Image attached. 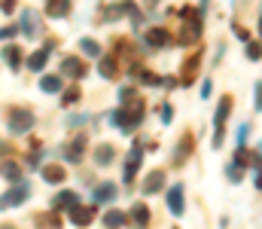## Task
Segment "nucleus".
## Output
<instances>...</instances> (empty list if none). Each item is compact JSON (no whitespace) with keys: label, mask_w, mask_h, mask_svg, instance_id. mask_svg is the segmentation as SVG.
<instances>
[{"label":"nucleus","mask_w":262,"mask_h":229,"mask_svg":"<svg viewBox=\"0 0 262 229\" xmlns=\"http://www.w3.org/2000/svg\"><path fill=\"white\" fill-rule=\"evenodd\" d=\"M28 196H31V183H28V180H18L12 190H6V193L0 196V211H6V208H18L21 202H28Z\"/></svg>","instance_id":"obj_1"},{"label":"nucleus","mask_w":262,"mask_h":229,"mask_svg":"<svg viewBox=\"0 0 262 229\" xmlns=\"http://www.w3.org/2000/svg\"><path fill=\"white\" fill-rule=\"evenodd\" d=\"M6 122H9V132L25 135V132H31V126H34V113L25 110V107H12L9 116H6Z\"/></svg>","instance_id":"obj_2"},{"label":"nucleus","mask_w":262,"mask_h":229,"mask_svg":"<svg viewBox=\"0 0 262 229\" xmlns=\"http://www.w3.org/2000/svg\"><path fill=\"white\" fill-rule=\"evenodd\" d=\"M229 110H232V98H223L220 101V107H216V116H213V147H220L223 144V122L229 119Z\"/></svg>","instance_id":"obj_3"},{"label":"nucleus","mask_w":262,"mask_h":229,"mask_svg":"<svg viewBox=\"0 0 262 229\" xmlns=\"http://www.w3.org/2000/svg\"><path fill=\"white\" fill-rule=\"evenodd\" d=\"M82 150H85V135H76V138H73L70 144H64L58 153L64 156L67 162H79V159H82Z\"/></svg>","instance_id":"obj_4"},{"label":"nucleus","mask_w":262,"mask_h":229,"mask_svg":"<svg viewBox=\"0 0 262 229\" xmlns=\"http://www.w3.org/2000/svg\"><path fill=\"white\" fill-rule=\"evenodd\" d=\"M21 34H25V37H40V34H43L37 12H31V9H25V12H21Z\"/></svg>","instance_id":"obj_5"},{"label":"nucleus","mask_w":262,"mask_h":229,"mask_svg":"<svg viewBox=\"0 0 262 229\" xmlns=\"http://www.w3.org/2000/svg\"><path fill=\"white\" fill-rule=\"evenodd\" d=\"M92 217H95V205H85V208H70V220L76 223V226H89L92 223Z\"/></svg>","instance_id":"obj_6"},{"label":"nucleus","mask_w":262,"mask_h":229,"mask_svg":"<svg viewBox=\"0 0 262 229\" xmlns=\"http://www.w3.org/2000/svg\"><path fill=\"white\" fill-rule=\"evenodd\" d=\"M140 162H143V153H140V144L128 153V162H125V183L134 180V174H137V168H140Z\"/></svg>","instance_id":"obj_7"},{"label":"nucleus","mask_w":262,"mask_h":229,"mask_svg":"<svg viewBox=\"0 0 262 229\" xmlns=\"http://www.w3.org/2000/svg\"><path fill=\"white\" fill-rule=\"evenodd\" d=\"M168 208H171V214H183V186L177 183V186H171L168 190Z\"/></svg>","instance_id":"obj_8"},{"label":"nucleus","mask_w":262,"mask_h":229,"mask_svg":"<svg viewBox=\"0 0 262 229\" xmlns=\"http://www.w3.org/2000/svg\"><path fill=\"white\" fill-rule=\"evenodd\" d=\"M189 153H192V135H183L180 144L174 147V165H183L189 159Z\"/></svg>","instance_id":"obj_9"},{"label":"nucleus","mask_w":262,"mask_h":229,"mask_svg":"<svg viewBox=\"0 0 262 229\" xmlns=\"http://www.w3.org/2000/svg\"><path fill=\"white\" fill-rule=\"evenodd\" d=\"M79 202V196L73 193V190H64V193H58L55 199H52V211H61V208H73Z\"/></svg>","instance_id":"obj_10"},{"label":"nucleus","mask_w":262,"mask_h":229,"mask_svg":"<svg viewBox=\"0 0 262 229\" xmlns=\"http://www.w3.org/2000/svg\"><path fill=\"white\" fill-rule=\"evenodd\" d=\"M61 74L73 76V79H82V76H85V68H82V61H76V58H64V61H61Z\"/></svg>","instance_id":"obj_11"},{"label":"nucleus","mask_w":262,"mask_h":229,"mask_svg":"<svg viewBox=\"0 0 262 229\" xmlns=\"http://www.w3.org/2000/svg\"><path fill=\"white\" fill-rule=\"evenodd\" d=\"M131 220H134V226L137 229H146L149 226V211H146V205H131Z\"/></svg>","instance_id":"obj_12"},{"label":"nucleus","mask_w":262,"mask_h":229,"mask_svg":"<svg viewBox=\"0 0 262 229\" xmlns=\"http://www.w3.org/2000/svg\"><path fill=\"white\" fill-rule=\"evenodd\" d=\"M92 199H95V205H98V202H113V199H116V186H113V183H101V186H95Z\"/></svg>","instance_id":"obj_13"},{"label":"nucleus","mask_w":262,"mask_h":229,"mask_svg":"<svg viewBox=\"0 0 262 229\" xmlns=\"http://www.w3.org/2000/svg\"><path fill=\"white\" fill-rule=\"evenodd\" d=\"M125 12H134V3H128V0L113 3V6H110V12H104V22H116V18H119V15H125Z\"/></svg>","instance_id":"obj_14"},{"label":"nucleus","mask_w":262,"mask_h":229,"mask_svg":"<svg viewBox=\"0 0 262 229\" xmlns=\"http://www.w3.org/2000/svg\"><path fill=\"white\" fill-rule=\"evenodd\" d=\"M146 40H149V46H171V34L165 28H152L146 34Z\"/></svg>","instance_id":"obj_15"},{"label":"nucleus","mask_w":262,"mask_h":229,"mask_svg":"<svg viewBox=\"0 0 262 229\" xmlns=\"http://www.w3.org/2000/svg\"><path fill=\"white\" fill-rule=\"evenodd\" d=\"M162 180H165V171H152V174H146V180H143V193L149 196V193H159L162 190Z\"/></svg>","instance_id":"obj_16"},{"label":"nucleus","mask_w":262,"mask_h":229,"mask_svg":"<svg viewBox=\"0 0 262 229\" xmlns=\"http://www.w3.org/2000/svg\"><path fill=\"white\" fill-rule=\"evenodd\" d=\"M128 223V214H122V211H107L104 214V226L107 229H119Z\"/></svg>","instance_id":"obj_17"},{"label":"nucleus","mask_w":262,"mask_h":229,"mask_svg":"<svg viewBox=\"0 0 262 229\" xmlns=\"http://www.w3.org/2000/svg\"><path fill=\"white\" fill-rule=\"evenodd\" d=\"M67 9H70V0H49V6H46V12L52 18H64Z\"/></svg>","instance_id":"obj_18"},{"label":"nucleus","mask_w":262,"mask_h":229,"mask_svg":"<svg viewBox=\"0 0 262 229\" xmlns=\"http://www.w3.org/2000/svg\"><path fill=\"white\" fill-rule=\"evenodd\" d=\"M46 61H49V46H46V49H40V52H34V55L28 58V68H31V71H43V68H46Z\"/></svg>","instance_id":"obj_19"},{"label":"nucleus","mask_w":262,"mask_h":229,"mask_svg":"<svg viewBox=\"0 0 262 229\" xmlns=\"http://www.w3.org/2000/svg\"><path fill=\"white\" fill-rule=\"evenodd\" d=\"M43 180L46 183H61L64 180V168L61 165H46L43 168Z\"/></svg>","instance_id":"obj_20"},{"label":"nucleus","mask_w":262,"mask_h":229,"mask_svg":"<svg viewBox=\"0 0 262 229\" xmlns=\"http://www.w3.org/2000/svg\"><path fill=\"white\" fill-rule=\"evenodd\" d=\"M113 156H116V150H113L110 144L95 147V162H98V165H110V162H113Z\"/></svg>","instance_id":"obj_21"},{"label":"nucleus","mask_w":262,"mask_h":229,"mask_svg":"<svg viewBox=\"0 0 262 229\" xmlns=\"http://www.w3.org/2000/svg\"><path fill=\"white\" fill-rule=\"evenodd\" d=\"M61 86H64L61 76H43V79H40V89L49 92V95H52V92H61Z\"/></svg>","instance_id":"obj_22"},{"label":"nucleus","mask_w":262,"mask_h":229,"mask_svg":"<svg viewBox=\"0 0 262 229\" xmlns=\"http://www.w3.org/2000/svg\"><path fill=\"white\" fill-rule=\"evenodd\" d=\"M0 174H3V177H9L12 183H18V180H21V171H18V165H15V162H3V165H0Z\"/></svg>","instance_id":"obj_23"},{"label":"nucleus","mask_w":262,"mask_h":229,"mask_svg":"<svg viewBox=\"0 0 262 229\" xmlns=\"http://www.w3.org/2000/svg\"><path fill=\"white\" fill-rule=\"evenodd\" d=\"M37 226L40 229H61V220H58L55 211H52V214H40V217H37Z\"/></svg>","instance_id":"obj_24"},{"label":"nucleus","mask_w":262,"mask_h":229,"mask_svg":"<svg viewBox=\"0 0 262 229\" xmlns=\"http://www.w3.org/2000/svg\"><path fill=\"white\" fill-rule=\"evenodd\" d=\"M3 58H6V65H9L12 71H15V68L21 65V52H18L15 46H6V49H3Z\"/></svg>","instance_id":"obj_25"},{"label":"nucleus","mask_w":262,"mask_h":229,"mask_svg":"<svg viewBox=\"0 0 262 229\" xmlns=\"http://www.w3.org/2000/svg\"><path fill=\"white\" fill-rule=\"evenodd\" d=\"M79 49H82L89 58H98V55H101V46H98L95 40H89V37H85V40H79Z\"/></svg>","instance_id":"obj_26"},{"label":"nucleus","mask_w":262,"mask_h":229,"mask_svg":"<svg viewBox=\"0 0 262 229\" xmlns=\"http://www.w3.org/2000/svg\"><path fill=\"white\" fill-rule=\"evenodd\" d=\"M98 71H101V76H107V79H113V76H116V61H113V58H104Z\"/></svg>","instance_id":"obj_27"},{"label":"nucleus","mask_w":262,"mask_h":229,"mask_svg":"<svg viewBox=\"0 0 262 229\" xmlns=\"http://www.w3.org/2000/svg\"><path fill=\"white\" fill-rule=\"evenodd\" d=\"M226 174H229V180H232V183H241V168H238L235 162H229V165H226Z\"/></svg>","instance_id":"obj_28"},{"label":"nucleus","mask_w":262,"mask_h":229,"mask_svg":"<svg viewBox=\"0 0 262 229\" xmlns=\"http://www.w3.org/2000/svg\"><path fill=\"white\" fill-rule=\"evenodd\" d=\"M73 101H79V89H70V92H64V98H61V104H64V107H70Z\"/></svg>","instance_id":"obj_29"},{"label":"nucleus","mask_w":262,"mask_h":229,"mask_svg":"<svg viewBox=\"0 0 262 229\" xmlns=\"http://www.w3.org/2000/svg\"><path fill=\"white\" fill-rule=\"evenodd\" d=\"M247 58H250V61H259V43H256V40L247 43Z\"/></svg>","instance_id":"obj_30"},{"label":"nucleus","mask_w":262,"mask_h":229,"mask_svg":"<svg viewBox=\"0 0 262 229\" xmlns=\"http://www.w3.org/2000/svg\"><path fill=\"white\" fill-rule=\"evenodd\" d=\"M85 119H89V116H85V113H70V116H67V126H70V129H73V126H82V122H85Z\"/></svg>","instance_id":"obj_31"},{"label":"nucleus","mask_w":262,"mask_h":229,"mask_svg":"<svg viewBox=\"0 0 262 229\" xmlns=\"http://www.w3.org/2000/svg\"><path fill=\"white\" fill-rule=\"evenodd\" d=\"M28 165H31V171H37V168L43 165V159H40V153H31V156H28Z\"/></svg>","instance_id":"obj_32"},{"label":"nucleus","mask_w":262,"mask_h":229,"mask_svg":"<svg viewBox=\"0 0 262 229\" xmlns=\"http://www.w3.org/2000/svg\"><path fill=\"white\" fill-rule=\"evenodd\" d=\"M253 104H256V110L262 107V86L259 82H253Z\"/></svg>","instance_id":"obj_33"},{"label":"nucleus","mask_w":262,"mask_h":229,"mask_svg":"<svg viewBox=\"0 0 262 229\" xmlns=\"http://www.w3.org/2000/svg\"><path fill=\"white\" fill-rule=\"evenodd\" d=\"M140 79H143V86H159V76H156V74H146V71H143Z\"/></svg>","instance_id":"obj_34"},{"label":"nucleus","mask_w":262,"mask_h":229,"mask_svg":"<svg viewBox=\"0 0 262 229\" xmlns=\"http://www.w3.org/2000/svg\"><path fill=\"white\" fill-rule=\"evenodd\" d=\"M15 34H18V28H0V43L9 40V37H15Z\"/></svg>","instance_id":"obj_35"},{"label":"nucleus","mask_w":262,"mask_h":229,"mask_svg":"<svg viewBox=\"0 0 262 229\" xmlns=\"http://www.w3.org/2000/svg\"><path fill=\"white\" fill-rule=\"evenodd\" d=\"M171 116H174L171 104H162V122H171Z\"/></svg>","instance_id":"obj_36"},{"label":"nucleus","mask_w":262,"mask_h":229,"mask_svg":"<svg viewBox=\"0 0 262 229\" xmlns=\"http://www.w3.org/2000/svg\"><path fill=\"white\" fill-rule=\"evenodd\" d=\"M247 135H250V126L244 122V126L238 129V144H244V141H247Z\"/></svg>","instance_id":"obj_37"},{"label":"nucleus","mask_w":262,"mask_h":229,"mask_svg":"<svg viewBox=\"0 0 262 229\" xmlns=\"http://www.w3.org/2000/svg\"><path fill=\"white\" fill-rule=\"evenodd\" d=\"M201 98H210V79L201 82Z\"/></svg>","instance_id":"obj_38"},{"label":"nucleus","mask_w":262,"mask_h":229,"mask_svg":"<svg viewBox=\"0 0 262 229\" xmlns=\"http://www.w3.org/2000/svg\"><path fill=\"white\" fill-rule=\"evenodd\" d=\"M0 6H3V12H12V6H15V0H3Z\"/></svg>","instance_id":"obj_39"},{"label":"nucleus","mask_w":262,"mask_h":229,"mask_svg":"<svg viewBox=\"0 0 262 229\" xmlns=\"http://www.w3.org/2000/svg\"><path fill=\"white\" fill-rule=\"evenodd\" d=\"M146 3H156V0H146Z\"/></svg>","instance_id":"obj_40"}]
</instances>
